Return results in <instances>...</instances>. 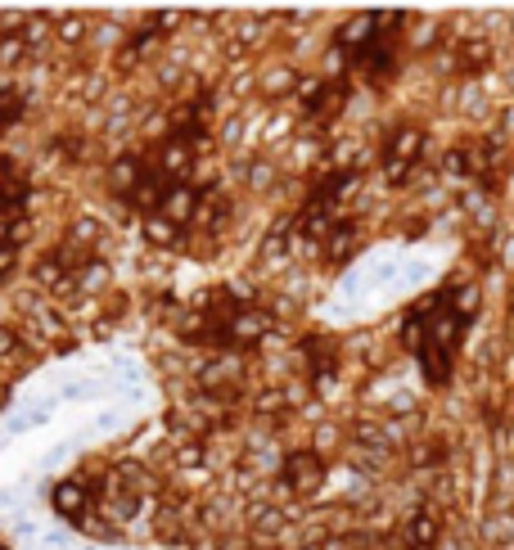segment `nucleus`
Here are the masks:
<instances>
[{
  "label": "nucleus",
  "mask_w": 514,
  "mask_h": 550,
  "mask_svg": "<svg viewBox=\"0 0 514 550\" xmlns=\"http://www.w3.org/2000/svg\"><path fill=\"white\" fill-rule=\"evenodd\" d=\"M267 334H271V316L257 312V307H235V312L225 316V325H221V343H225V347L262 343Z\"/></svg>",
  "instance_id": "nucleus-1"
},
{
  "label": "nucleus",
  "mask_w": 514,
  "mask_h": 550,
  "mask_svg": "<svg viewBox=\"0 0 514 550\" xmlns=\"http://www.w3.org/2000/svg\"><path fill=\"white\" fill-rule=\"evenodd\" d=\"M284 483H293V492L298 497H316L325 483V460L321 451H293L289 460H284Z\"/></svg>",
  "instance_id": "nucleus-2"
},
{
  "label": "nucleus",
  "mask_w": 514,
  "mask_h": 550,
  "mask_svg": "<svg viewBox=\"0 0 514 550\" xmlns=\"http://www.w3.org/2000/svg\"><path fill=\"white\" fill-rule=\"evenodd\" d=\"M352 68H356V73H365V77H370V82H379V86H384L388 77L397 73L393 45H388L384 36H379V41H370V45H365V50H356V54H352Z\"/></svg>",
  "instance_id": "nucleus-3"
},
{
  "label": "nucleus",
  "mask_w": 514,
  "mask_h": 550,
  "mask_svg": "<svg viewBox=\"0 0 514 550\" xmlns=\"http://www.w3.org/2000/svg\"><path fill=\"white\" fill-rule=\"evenodd\" d=\"M190 167H194V149H190V140L185 136H171V140H162V149H158V176L162 181H185L190 176Z\"/></svg>",
  "instance_id": "nucleus-4"
},
{
  "label": "nucleus",
  "mask_w": 514,
  "mask_h": 550,
  "mask_svg": "<svg viewBox=\"0 0 514 550\" xmlns=\"http://www.w3.org/2000/svg\"><path fill=\"white\" fill-rule=\"evenodd\" d=\"M194 208H199V190L185 185V181H176V185H167L158 212L167 216V221H176V226H185V221H194Z\"/></svg>",
  "instance_id": "nucleus-5"
},
{
  "label": "nucleus",
  "mask_w": 514,
  "mask_h": 550,
  "mask_svg": "<svg viewBox=\"0 0 514 550\" xmlns=\"http://www.w3.org/2000/svg\"><path fill=\"white\" fill-rule=\"evenodd\" d=\"M419 153H424V131L419 127H397L393 136H388L384 162H406V167H415Z\"/></svg>",
  "instance_id": "nucleus-6"
},
{
  "label": "nucleus",
  "mask_w": 514,
  "mask_h": 550,
  "mask_svg": "<svg viewBox=\"0 0 514 550\" xmlns=\"http://www.w3.org/2000/svg\"><path fill=\"white\" fill-rule=\"evenodd\" d=\"M370 41H379V27H375V14H352V18L339 27V50H347V54H356V50H365Z\"/></svg>",
  "instance_id": "nucleus-7"
},
{
  "label": "nucleus",
  "mask_w": 514,
  "mask_h": 550,
  "mask_svg": "<svg viewBox=\"0 0 514 550\" xmlns=\"http://www.w3.org/2000/svg\"><path fill=\"white\" fill-rule=\"evenodd\" d=\"M50 505L59 510L64 518H73V523H77V518H86V505H90V492H86V487L77 483V478H68V483H59V487L50 492Z\"/></svg>",
  "instance_id": "nucleus-8"
},
{
  "label": "nucleus",
  "mask_w": 514,
  "mask_h": 550,
  "mask_svg": "<svg viewBox=\"0 0 514 550\" xmlns=\"http://www.w3.org/2000/svg\"><path fill=\"white\" fill-rule=\"evenodd\" d=\"M406 541H411V550H433L442 541V518L433 510H415L406 523Z\"/></svg>",
  "instance_id": "nucleus-9"
},
{
  "label": "nucleus",
  "mask_w": 514,
  "mask_h": 550,
  "mask_svg": "<svg viewBox=\"0 0 514 550\" xmlns=\"http://www.w3.org/2000/svg\"><path fill=\"white\" fill-rule=\"evenodd\" d=\"M145 181V162L140 158H113V167H108V185H113V190H118V195H136V185Z\"/></svg>",
  "instance_id": "nucleus-10"
},
{
  "label": "nucleus",
  "mask_w": 514,
  "mask_h": 550,
  "mask_svg": "<svg viewBox=\"0 0 514 550\" xmlns=\"http://www.w3.org/2000/svg\"><path fill=\"white\" fill-rule=\"evenodd\" d=\"M356 239H361V230H356L352 221H339V226L325 235V258H330V262H347L356 253Z\"/></svg>",
  "instance_id": "nucleus-11"
},
{
  "label": "nucleus",
  "mask_w": 514,
  "mask_h": 550,
  "mask_svg": "<svg viewBox=\"0 0 514 550\" xmlns=\"http://www.w3.org/2000/svg\"><path fill=\"white\" fill-rule=\"evenodd\" d=\"M447 307H451V316H456V321H474V316L482 312V289L478 284H456V289L447 293Z\"/></svg>",
  "instance_id": "nucleus-12"
},
{
  "label": "nucleus",
  "mask_w": 514,
  "mask_h": 550,
  "mask_svg": "<svg viewBox=\"0 0 514 550\" xmlns=\"http://www.w3.org/2000/svg\"><path fill=\"white\" fill-rule=\"evenodd\" d=\"M140 230H145V244H154V249H176V239H181V226L167 221L162 212H149Z\"/></svg>",
  "instance_id": "nucleus-13"
},
{
  "label": "nucleus",
  "mask_w": 514,
  "mask_h": 550,
  "mask_svg": "<svg viewBox=\"0 0 514 550\" xmlns=\"http://www.w3.org/2000/svg\"><path fill=\"white\" fill-rule=\"evenodd\" d=\"M456 64H461V73H482V68L492 64V45L487 41H465Z\"/></svg>",
  "instance_id": "nucleus-14"
},
{
  "label": "nucleus",
  "mask_w": 514,
  "mask_h": 550,
  "mask_svg": "<svg viewBox=\"0 0 514 550\" xmlns=\"http://www.w3.org/2000/svg\"><path fill=\"white\" fill-rule=\"evenodd\" d=\"M32 275H36V284H41V289H50V293H54L59 284L68 280V275H73V271H68L64 262H59V258L50 253V258H41V262H36V271H32Z\"/></svg>",
  "instance_id": "nucleus-15"
},
{
  "label": "nucleus",
  "mask_w": 514,
  "mask_h": 550,
  "mask_svg": "<svg viewBox=\"0 0 514 550\" xmlns=\"http://www.w3.org/2000/svg\"><path fill=\"white\" fill-rule=\"evenodd\" d=\"M108 284V266L99 258H90L82 271H77V293H99Z\"/></svg>",
  "instance_id": "nucleus-16"
},
{
  "label": "nucleus",
  "mask_w": 514,
  "mask_h": 550,
  "mask_svg": "<svg viewBox=\"0 0 514 550\" xmlns=\"http://www.w3.org/2000/svg\"><path fill=\"white\" fill-rule=\"evenodd\" d=\"M235 375H239L235 361H212V366L199 370V384L204 388H221V384H235Z\"/></svg>",
  "instance_id": "nucleus-17"
},
{
  "label": "nucleus",
  "mask_w": 514,
  "mask_h": 550,
  "mask_svg": "<svg viewBox=\"0 0 514 550\" xmlns=\"http://www.w3.org/2000/svg\"><path fill=\"white\" fill-rule=\"evenodd\" d=\"M99 239V221H90V216H77L73 230H68V244H77V249H90Z\"/></svg>",
  "instance_id": "nucleus-18"
},
{
  "label": "nucleus",
  "mask_w": 514,
  "mask_h": 550,
  "mask_svg": "<svg viewBox=\"0 0 514 550\" xmlns=\"http://www.w3.org/2000/svg\"><path fill=\"white\" fill-rule=\"evenodd\" d=\"M293 90H298V99L307 108H316V104H321V95H325V77H298Z\"/></svg>",
  "instance_id": "nucleus-19"
},
{
  "label": "nucleus",
  "mask_w": 514,
  "mask_h": 550,
  "mask_svg": "<svg viewBox=\"0 0 514 550\" xmlns=\"http://www.w3.org/2000/svg\"><path fill=\"white\" fill-rule=\"evenodd\" d=\"M27 54V41L23 36H0V68H14Z\"/></svg>",
  "instance_id": "nucleus-20"
},
{
  "label": "nucleus",
  "mask_w": 514,
  "mask_h": 550,
  "mask_svg": "<svg viewBox=\"0 0 514 550\" xmlns=\"http://www.w3.org/2000/svg\"><path fill=\"white\" fill-rule=\"evenodd\" d=\"M257 415H276V410L289 406V392H280V388H267V392H257Z\"/></svg>",
  "instance_id": "nucleus-21"
},
{
  "label": "nucleus",
  "mask_w": 514,
  "mask_h": 550,
  "mask_svg": "<svg viewBox=\"0 0 514 550\" xmlns=\"http://www.w3.org/2000/svg\"><path fill=\"white\" fill-rule=\"evenodd\" d=\"M253 523H257V532H280V528H284V510L262 505V510L253 514Z\"/></svg>",
  "instance_id": "nucleus-22"
},
{
  "label": "nucleus",
  "mask_w": 514,
  "mask_h": 550,
  "mask_svg": "<svg viewBox=\"0 0 514 550\" xmlns=\"http://www.w3.org/2000/svg\"><path fill=\"white\" fill-rule=\"evenodd\" d=\"M86 36V18H77V14H68V18H59V41L77 45Z\"/></svg>",
  "instance_id": "nucleus-23"
},
{
  "label": "nucleus",
  "mask_w": 514,
  "mask_h": 550,
  "mask_svg": "<svg viewBox=\"0 0 514 550\" xmlns=\"http://www.w3.org/2000/svg\"><path fill=\"white\" fill-rule=\"evenodd\" d=\"M442 167H447L451 176H469V172H474V158H469V149H451Z\"/></svg>",
  "instance_id": "nucleus-24"
},
{
  "label": "nucleus",
  "mask_w": 514,
  "mask_h": 550,
  "mask_svg": "<svg viewBox=\"0 0 514 550\" xmlns=\"http://www.w3.org/2000/svg\"><path fill=\"white\" fill-rule=\"evenodd\" d=\"M19 113H23L19 95H14V90H0V127H10V122H19Z\"/></svg>",
  "instance_id": "nucleus-25"
},
{
  "label": "nucleus",
  "mask_w": 514,
  "mask_h": 550,
  "mask_svg": "<svg viewBox=\"0 0 514 550\" xmlns=\"http://www.w3.org/2000/svg\"><path fill=\"white\" fill-rule=\"evenodd\" d=\"M271 181H276V167H271V162H253V167H248V185H253V190H271Z\"/></svg>",
  "instance_id": "nucleus-26"
},
{
  "label": "nucleus",
  "mask_w": 514,
  "mask_h": 550,
  "mask_svg": "<svg viewBox=\"0 0 514 550\" xmlns=\"http://www.w3.org/2000/svg\"><path fill=\"white\" fill-rule=\"evenodd\" d=\"M347 64H352V54H347V50H339V45H334V50L325 54V73H330V77H343V68H347Z\"/></svg>",
  "instance_id": "nucleus-27"
},
{
  "label": "nucleus",
  "mask_w": 514,
  "mask_h": 550,
  "mask_svg": "<svg viewBox=\"0 0 514 550\" xmlns=\"http://www.w3.org/2000/svg\"><path fill=\"white\" fill-rule=\"evenodd\" d=\"M45 32H50V18H45V14H41V18H27V27H23V41L32 45V41H41Z\"/></svg>",
  "instance_id": "nucleus-28"
},
{
  "label": "nucleus",
  "mask_w": 514,
  "mask_h": 550,
  "mask_svg": "<svg viewBox=\"0 0 514 550\" xmlns=\"http://www.w3.org/2000/svg\"><path fill=\"white\" fill-rule=\"evenodd\" d=\"M176 27H181V14L167 10V14H154V27H149V32H176Z\"/></svg>",
  "instance_id": "nucleus-29"
},
{
  "label": "nucleus",
  "mask_w": 514,
  "mask_h": 550,
  "mask_svg": "<svg viewBox=\"0 0 514 550\" xmlns=\"http://www.w3.org/2000/svg\"><path fill=\"white\" fill-rule=\"evenodd\" d=\"M14 262H19V249H14V244H5V239H0V280H5V275H10V271H14Z\"/></svg>",
  "instance_id": "nucleus-30"
},
{
  "label": "nucleus",
  "mask_w": 514,
  "mask_h": 550,
  "mask_svg": "<svg viewBox=\"0 0 514 550\" xmlns=\"http://www.w3.org/2000/svg\"><path fill=\"white\" fill-rule=\"evenodd\" d=\"M406 176H411L406 162H384V181H388V185H402Z\"/></svg>",
  "instance_id": "nucleus-31"
},
{
  "label": "nucleus",
  "mask_w": 514,
  "mask_h": 550,
  "mask_svg": "<svg viewBox=\"0 0 514 550\" xmlns=\"http://www.w3.org/2000/svg\"><path fill=\"white\" fill-rule=\"evenodd\" d=\"M176 460H181V464H190V469H194V464H204V447H199V442L181 447V451H176Z\"/></svg>",
  "instance_id": "nucleus-32"
},
{
  "label": "nucleus",
  "mask_w": 514,
  "mask_h": 550,
  "mask_svg": "<svg viewBox=\"0 0 514 550\" xmlns=\"http://www.w3.org/2000/svg\"><path fill=\"white\" fill-rule=\"evenodd\" d=\"M411 460H415V464H433V460H442V451H438V447H415Z\"/></svg>",
  "instance_id": "nucleus-33"
},
{
  "label": "nucleus",
  "mask_w": 514,
  "mask_h": 550,
  "mask_svg": "<svg viewBox=\"0 0 514 550\" xmlns=\"http://www.w3.org/2000/svg\"><path fill=\"white\" fill-rule=\"evenodd\" d=\"M14 347H19V338H14V329H5V325H0V356H10Z\"/></svg>",
  "instance_id": "nucleus-34"
},
{
  "label": "nucleus",
  "mask_w": 514,
  "mask_h": 550,
  "mask_svg": "<svg viewBox=\"0 0 514 550\" xmlns=\"http://www.w3.org/2000/svg\"><path fill=\"white\" fill-rule=\"evenodd\" d=\"M334 442H339V429H321V433H316V447H334Z\"/></svg>",
  "instance_id": "nucleus-35"
},
{
  "label": "nucleus",
  "mask_w": 514,
  "mask_h": 550,
  "mask_svg": "<svg viewBox=\"0 0 514 550\" xmlns=\"http://www.w3.org/2000/svg\"><path fill=\"white\" fill-rule=\"evenodd\" d=\"M307 550H325V546H307Z\"/></svg>",
  "instance_id": "nucleus-36"
},
{
  "label": "nucleus",
  "mask_w": 514,
  "mask_h": 550,
  "mask_svg": "<svg viewBox=\"0 0 514 550\" xmlns=\"http://www.w3.org/2000/svg\"><path fill=\"white\" fill-rule=\"evenodd\" d=\"M0 550H10V546H0Z\"/></svg>",
  "instance_id": "nucleus-37"
}]
</instances>
